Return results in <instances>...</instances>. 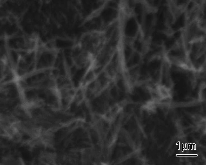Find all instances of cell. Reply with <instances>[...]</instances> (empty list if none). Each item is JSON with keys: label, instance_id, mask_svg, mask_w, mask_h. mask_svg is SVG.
I'll list each match as a JSON object with an SVG mask.
<instances>
[{"label": "cell", "instance_id": "3", "mask_svg": "<svg viewBox=\"0 0 206 165\" xmlns=\"http://www.w3.org/2000/svg\"><path fill=\"white\" fill-rule=\"evenodd\" d=\"M72 54L73 61L78 66H85L93 61V55L82 48L77 43L72 48Z\"/></svg>", "mask_w": 206, "mask_h": 165}, {"label": "cell", "instance_id": "2", "mask_svg": "<svg viewBox=\"0 0 206 165\" xmlns=\"http://www.w3.org/2000/svg\"><path fill=\"white\" fill-rule=\"evenodd\" d=\"M185 29V40L188 44L205 38L204 29L200 26L197 18L187 24Z\"/></svg>", "mask_w": 206, "mask_h": 165}, {"label": "cell", "instance_id": "1", "mask_svg": "<svg viewBox=\"0 0 206 165\" xmlns=\"http://www.w3.org/2000/svg\"><path fill=\"white\" fill-rule=\"evenodd\" d=\"M102 32L91 31L83 34L77 42L82 48L93 55L94 51L101 48L105 43Z\"/></svg>", "mask_w": 206, "mask_h": 165}]
</instances>
